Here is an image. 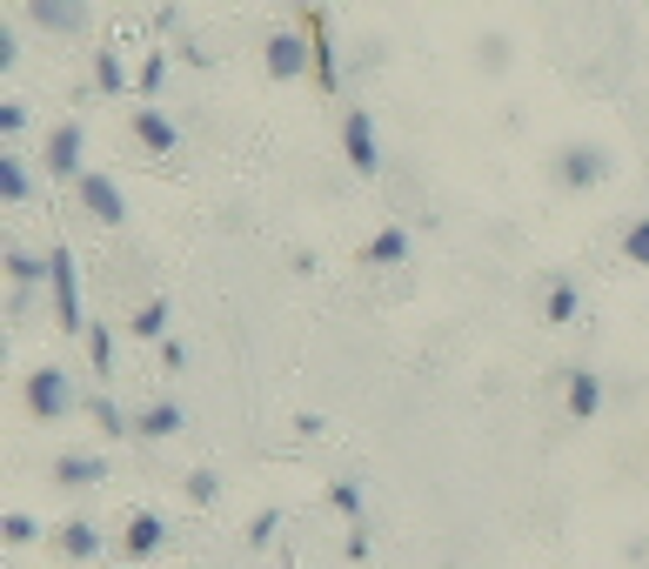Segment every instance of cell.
<instances>
[{"instance_id":"obj_14","label":"cell","mask_w":649,"mask_h":569,"mask_svg":"<svg viewBox=\"0 0 649 569\" xmlns=\"http://www.w3.org/2000/svg\"><path fill=\"white\" fill-rule=\"evenodd\" d=\"M0 201H8L14 215L41 201V182H34V168H28V154H21V147H0Z\"/></svg>"},{"instance_id":"obj_33","label":"cell","mask_w":649,"mask_h":569,"mask_svg":"<svg viewBox=\"0 0 649 569\" xmlns=\"http://www.w3.org/2000/svg\"><path fill=\"white\" fill-rule=\"evenodd\" d=\"M175 54H182L188 67H215V54H208V47H201L195 34H182V41H175Z\"/></svg>"},{"instance_id":"obj_19","label":"cell","mask_w":649,"mask_h":569,"mask_svg":"<svg viewBox=\"0 0 649 569\" xmlns=\"http://www.w3.org/2000/svg\"><path fill=\"white\" fill-rule=\"evenodd\" d=\"M576 315H583V288H576L570 275H549V288H542V321H549V329H570Z\"/></svg>"},{"instance_id":"obj_2","label":"cell","mask_w":649,"mask_h":569,"mask_svg":"<svg viewBox=\"0 0 649 569\" xmlns=\"http://www.w3.org/2000/svg\"><path fill=\"white\" fill-rule=\"evenodd\" d=\"M80 395L74 389V375L61 369V362H41V369H28L21 375V409H28V423H67V416H80Z\"/></svg>"},{"instance_id":"obj_28","label":"cell","mask_w":649,"mask_h":569,"mask_svg":"<svg viewBox=\"0 0 649 569\" xmlns=\"http://www.w3.org/2000/svg\"><path fill=\"white\" fill-rule=\"evenodd\" d=\"M275 536H282V510H255L241 529V549H275Z\"/></svg>"},{"instance_id":"obj_12","label":"cell","mask_w":649,"mask_h":569,"mask_svg":"<svg viewBox=\"0 0 649 569\" xmlns=\"http://www.w3.org/2000/svg\"><path fill=\"white\" fill-rule=\"evenodd\" d=\"M603 395H609V389H603L596 369H583V362H576V369H562V416H570L576 429H590V423L603 416Z\"/></svg>"},{"instance_id":"obj_5","label":"cell","mask_w":649,"mask_h":569,"mask_svg":"<svg viewBox=\"0 0 649 569\" xmlns=\"http://www.w3.org/2000/svg\"><path fill=\"white\" fill-rule=\"evenodd\" d=\"M74 208L88 215L95 228H121V221H128V195H121V182H114L108 168H80V182H74Z\"/></svg>"},{"instance_id":"obj_26","label":"cell","mask_w":649,"mask_h":569,"mask_svg":"<svg viewBox=\"0 0 649 569\" xmlns=\"http://www.w3.org/2000/svg\"><path fill=\"white\" fill-rule=\"evenodd\" d=\"M182 496H188L195 510H215V503H221V475H215V469H188V475H182Z\"/></svg>"},{"instance_id":"obj_8","label":"cell","mask_w":649,"mask_h":569,"mask_svg":"<svg viewBox=\"0 0 649 569\" xmlns=\"http://www.w3.org/2000/svg\"><path fill=\"white\" fill-rule=\"evenodd\" d=\"M47 482H54L61 496H88V490H101V482H108V456L101 449H61L47 462Z\"/></svg>"},{"instance_id":"obj_35","label":"cell","mask_w":649,"mask_h":569,"mask_svg":"<svg viewBox=\"0 0 649 569\" xmlns=\"http://www.w3.org/2000/svg\"><path fill=\"white\" fill-rule=\"evenodd\" d=\"M342 556H349V562H362V556H369V536H362V523L342 536Z\"/></svg>"},{"instance_id":"obj_29","label":"cell","mask_w":649,"mask_h":569,"mask_svg":"<svg viewBox=\"0 0 649 569\" xmlns=\"http://www.w3.org/2000/svg\"><path fill=\"white\" fill-rule=\"evenodd\" d=\"M28 101L21 95H0V134H8V147H21V134H28Z\"/></svg>"},{"instance_id":"obj_15","label":"cell","mask_w":649,"mask_h":569,"mask_svg":"<svg viewBox=\"0 0 649 569\" xmlns=\"http://www.w3.org/2000/svg\"><path fill=\"white\" fill-rule=\"evenodd\" d=\"M469 61H475V74H482V80H503V74L516 67V41H509L503 28H482V34L469 41Z\"/></svg>"},{"instance_id":"obj_32","label":"cell","mask_w":649,"mask_h":569,"mask_svg":"<svg viewBox=\"0 0 649 569\" xmlns=\"http://www.w3.org/2000/svg\"><path fill=\"white\" fill-rule=\"evenodd\" d=\"M28 315H34V288H8V329H21Z\"/></svg>"},{"instance_id":"obj_24","label":"cell","mask_w":649,"mask_h":569,"mask_svg":"<svg viewBox=\"0 0 649 569\" xmlns=\"http://www.w3.org/2000/svg\"><path fill=\"white\" fill-rule=\"evenodd\" d=\"M80 342H88V369H95V382H114V336L101 329V321H88V336H80Z\"/></svg>"},{"instance_id":"obj_3","label":"cell","mask_w":649,"mask_h":569,"mask_svg":"<svg viewBox=\"0 0 649 569\" xmlns=\"http://www.w3.org/2000/svg\"><path fill=\"white\" fill-rule=\"evenodd\" d=\"M47 295H54V329L67 336V342H80L88 336V315H80V269H74V249L67 241H54L47 249Z\"/></svg>"},{"instance_id":"obj_21","label":"cell","mask_w":649,"mask_h":569,"mask_svg":"<svg viewBox=\"0 0 649 569\" xmlns=\"http://www.w3.org/2000/svg\"><path fill=\"white\" fill-rule=\"evenodd\" d=\"M128 336H134V342H168V295H147V302H134V315H128Z\"/></svg>"},{"instance_id":"obj_16","label":"cell","mask_w":649,"mask_h":569,"mask_svg":"<svg viewBox=\"0 0 649 569\" xmlns=\"http://www.w3.org/2000/svg\"><path fill=\"white\" fill-rule=\"evenodd\" d=\"M188 429V416H182V402H141L134 409V442H168V436H182Z\"/></svg>"},{"instance_id":"obj_4","label":"cell","mask_w":649,"mask_h":569,"mask_svg":"<svg viewBox=\"0 0 649 569\" xmlns=\"http://www.w3.org/2000/svg\"><path fill=\"white\" fill-rule=\"evenodd\" d=\"M41 175L47 182H61V188H74L80 182V161H88V128L80 121H54L47 134H41Z\"/></svg>"},{"instance_id":"obj_31","label":"cell","mask_w":649,"mask_h":569,"mask_svg":"<svg viewBox=\"0 0 649 569\" xmlns=\"http://www.w3.org/2000/svg\"><path fill=\"white\" fill-rule=\"evenodd\" d=\"M14 67H21V28L0 21V74H14Z\"/></svg>"},{"instance_id":"obj_18","label":"cell","mask_w":649,"mask_h":569,"mask_svg":"<svg viewBox=\"0 0 649 569\" xmlns=\"http://www.w3.org/2000/svg\"><path fill=\"white\" fill-rule=\"evenodd\" d=\"M134 88L128 80V61H121V47H95V67H88V95H108V101H121Z\"/></svg>"},{"instance_id":"obj_22","label":"cell","mask_w":649,"mask_h":569,"mask_svg":"<svg viewBox=\"0 0 649 569\" xmlns=\"http://www.w3.org/2000/svg\"><path fill=\"white\" fill-rule=\"evenodd\" d=\"M80 416H88L101 436H134V409H121L114 395H88V402H80Z\"/></svg>"},{"instance_id":"obj_25","label":"cell","mask_w":649,"mask_h":569,"mask_svg":"<svg viewBox=\"0 0 649 569\" xmlns=\"http://www.w3.org/2000/svg\"><path fill=\"white\" fill-rule=\"evenodd\" d=\"M616 255H623L629 269H649V215H636V221L616 234Z\"/></svg>"},{"instance_id":"obj_11","label":"cell","mask_w":649,"mask_h":569,"mask_svg":"<svg viewBox=\"0 0 649 569\" xmlns=\"http://www.w3.org/2000/svg\"><path fill=\"white\" fill-rule=\"evenodd\" d=\"M114 549H121L128 562H154L161 549H168V516H161V510H128V523H121Z\"/></svg>"},{"instance_id":"obj_20","label":"cell","mask_w":649,"mask_h":569,"mask_svg":"<svg viewBox=\"0 0 649 569\" xmlns=\"http://www.w3.org/2000/svg\"><path fill=\"white\" fill-rule=\"evenodd\" d=\"M0 262H8V288H47V249H21V241H8V255H0Z\"/></svg>"},{"instance_id":"obj_1","label":"cell","mask_w":649,"mask_h":569,"mask_svg":"<svg viewBox=\"0 0 649 569\" xmlns=\"http://www.w3.org/2000/svg\"><path fill=\"white\" fill-rule=\"evenodd\" d=\"M616 175V154L603 141H556L549 147V188L562 195H596Z\"/></svg>"},{"instance_id":"obj_7","label":"cell","mask_w":649,"mask_h":569,"mask_svg":"<svg viewBox=\"0 0 649 569\" xmlns=\"http://www.w3.org/2000/svg\"><path fill=\"white\" fill-rule=\"evenodd\" d=\"M21 14H28V28H41L54 41H80L95 28V0H21Z\"/></svg>"},{"instance_id":"obj_34","label":"cell","mask_w":649,"mask_h":569,"mask_svg":"<svg viewBox=\"0 0 649 569\" xmlns=\"http://www.w3.org/2000/svg\"><path fill=\"white\" fill-rule=\"evenodd\" d=\"M161 369H168V375H182V369H188V342H175V336L161 342Z\"/></svg>"},{"instance_id":"obj_30","label":"cell","mask_w":649,"mask_h":569,"mask_svg":"<svg viewBox=\"0 0 649 569\" xmlns=\"http://www.w3.org/2000/svg\"><path fill=\"white\" fill-rule=\"evenodd\" d=\"M161 80H168V54H147V61H141V74H134L141 101H154V95H161Z\"/></svg>"},{"instance_id":"obj_27","label":"cell","mask_w":649,"mask_h":569,"mask_svg":"<svg viewBox=\"0 0 649 569\" xmlns=\"http://www.w3.org/2000/svg\"><path fill=\"white\" fill-rule=\"evenodd\" d=\"M329 510L349 516V529L362 523V482H355V475H336V482H329Z\"/></svg>"},{"instance_id":"obj_23","label":"cell","mask_w":649,"mask_h":569,"mask_svg":"<svg viewBox=\"0 0 649 569\" xmlns=\"http://www.w3.org/2000/svg\"><path fill=\"white\" fill-rule=\"evenodd\" d=\"M47 529H41V516H28V510H8V516H0V543H8V549H34Z\"/></svg>"},{"instance_id":"obj_9","label":"cell","mask_w":649,"mask_h":569,"mask_svg":"<svg viewBox=\"0 0 649 569\" xmlns=\"http://www.w3.org/2000/svg\"><path fill=\"white\" fill-rule=\"evenodd\" d=\"M128 141L141 147V154H154V161H168V154H182V128L161 114L154 101H134L128 108Z\"/></svg>"},{"instance_id":"obj_13","label":"cell","mask_w":649,"mask_h":569,"mask_svg":"<svg viewBox=\"0 0 649 569\" xmlns=\"http://www.w3.org/2000/svg\"><path fill=\"white\" fill-rule=\"evenodd\" d=\"M54 556H61V562H101V556H108V529H101L95 516H67V523L54 529Z\"/></svg>"},{"instance_id":"obj_17","label":"cell","mask_w":649,"mask_h":569,"mask_svg":"<svg viewBox=\"0 0 649 569\" xmlns=\"http://www.w3.org/2000/svg\"><path fill=\"white\" fill-rule=\"evenodd\" d=\"M409 249H416V234L402 228V221H388V228H375V234H369L362 262H369V269H402V262H409Z\"/></svg>"},{"instance_id":"obj_10","label":"cell","mask_w":649,"mask_h":569,"mask_svg":"<svg viewBox=\"0 0 649 569\" xmlns=\"http://www.w3.org/2000/svg\"><path fill=\"white\" fill-rule=\"evenodd\" d=\"M342 154H349V168H355L362 182H375V175H382V141H375L369 108H342Z\"/></svg>"},{"instance_id":"obj_6","label":"cell","mask_w":649,"mask_h":569,"mask_svg":"<svg viewBox=\"0 0 649 569\" xmlns=\"http://www.w3.org/2000/svg\"><path fill=\"white\" fill-rule=\"evenodd\" d=\"M262 74L268 80H301V74H315V34H301V28H275L268 41H262Z\"/></svg>"}]
</instances>
